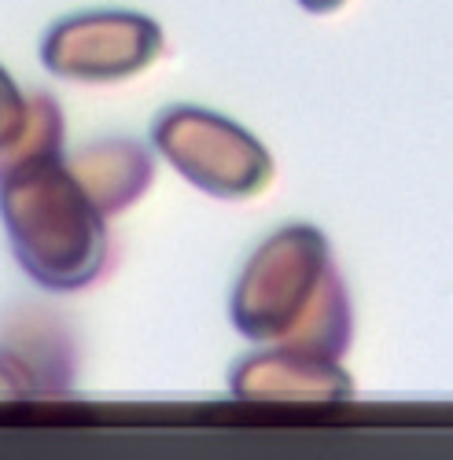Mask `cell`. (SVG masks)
Masks as SVG:
<instances>
[{
  "mask_svg": "<svg viewBox=\"0 0 453 460\" xmlns=\"http://www.w3.org/2000/svg\"><path fill=\"white\" fill-rule=\"evenodd\" d=\"M229 321L247 342H295L347 358L354 305L332 240L310 221L273 228L240 265Z\"/></svg>",
  "mask_w": 453,
  "mask_h": 460,
  "instance_id": "1",
  "label": "cell"
},
{
  "mask_svg": "<svg viewBox=\"0 0 453 460\" xmlns=\"http://www.w3.org/2000/svg\"><path fill=\"white\" fill-rule=\"evenodd\" d=\"M0 221L19 270L37 288L74 295L107 270V217L70 173L67 155L0 166Z\"/></svg>",
  "mask_w": 453,
  "mask_h": 460,
  "instance_id": "2",
  "label": "cell"
},
{
  "mask_svg": "<svg viewBox=\"0 0 453 460\" xmlns=\"http://www.w3.org/2000/svg\"><path fill=\"white\" fill-rule=\"evenodd\" d=\"M151 147L188 184L210 199L244 203L262 196L277 159L247 126L200 103H170L151 122Z\"/></svg>",
  "mask_w": 453,
  "mask_h": 460,
  "instance_id": "3",
  "label": "cell"
},
{
  "mask_svg": "<svg viewBox=\"0 0 453 460\" xmlns=\"http://www.w3.org/2000/svg\"><path fill=\"white\" fill-rule=\"evenodd\" d=\"M166 52L163 26L129 8H93L52 22L41 37V63L74 85H115L140 78Z\"/></svg>",
  "mask_w": 453,
  "mask_h": 460,
  "instance_id": "4",
  "label": "cell"
},
{
  "mask_svg": "<svg viewBox=\"0 0 453 460\" xmlns=\"http://www.w3.org/2000/svg\"><path fill=\"white\" fill-rule=\"evenodd\" d=\"M229 394L254 405H343L354 398V376L335 354L295 342H254L229 372Z\"/></svg>",
  "mask_w": 453,
  "mask_h": 460,
  "instance_id": "5",
  "label": "cell"
},
{
  "mask_svg": "<svg viewBox=\"0 0 453 460\" xmlns=\"http://www.w3.org/2000/svg\"><path fill=\"white\" fill-rule=\"evenodd\" d=\"M67 166L85 188V196L96 203V210L111 221L133 210L151 191L159 151L151 147V140L144 144L137 137H100L67 155Z\"/></svg>",
  "mask_w": 453,
  "mask_h": 460,
  "instance_id": "6",
  "label": "cell"
},
{
  "mask_svg": "<svg viewBox=\"0 0 453 460\" xmlns=\"http://www.w3.org/2000/svg\"><path fill=\"white\" fill-rule=\"evenodd\" d=\"M49 155H67V119L63 107L45 96L33 93L30 96V122L19 137V144L0 155V166H19V163H33V159H49Z\"/></svg>",
  "mask_w": 453,
  "mask_h": 460,
  "instance_id": "7",
  "label": "cell"
},
{
  "mask_svg": "<svg viewBox=\"0 0 453 460\" xmlns=\"http://www.w3.org/2000/svg\"><path fill=\"white\" fill-rule=\"evenodd\" d=\"M63 387L67 379L52 376V368H45L41 358H33L30 350H19V347H0V405L37 402Z\"/></svg>",
  "mask_w": 453,
  "mask_h": 460,
  "instance_id": "8",
  "label": "cell"
},
{
  "mask_svg": "<svg viewBox=\"0 0 453 460\" xmlns=\"http://www.w3.org/2000/svg\"><path fill=\"white\" fill-rule=\"evenodd\" d=\"M26 122H30V96L19 89L12 70L0 63V155H8L19 144Z\"/></svg>",
  "mask_w": 453,
  "mask_h": 460,
  "instance_id": "9",
  "label": "cell"
},
{
  "mask_svg": "<svg viewBox=\"0 0 453 460\" xmlns=\"http://www.w3.org/2000/svg\"><path fill=\"white\" fill-rule=\"evenodd\" d=\"M295 4H298L302 12H310V15H332V12L343 8L347 0H295Z\"/></svg>",
  "mask_w": 453,
  "mask_h": 460,
  "instance_id": "10",
  "label": "cell"
}]
</instances>
